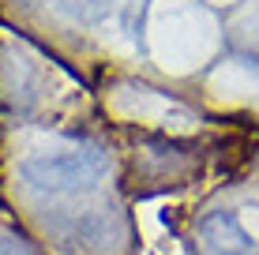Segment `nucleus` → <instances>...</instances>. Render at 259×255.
Returning <instances> with one entry per match:
<instances>
[{
  "label": "nucleus",
  "mask_w": 259,
  "mask_h": 255,
  "mask_svg": "<svg viewBox=\"0 0 259 255\" xmlns=\"http://www.w3.org/2000/svg\"><path fill=\"white\" fill-rule=\"evenodd\" d=\"M199 236L207 244V251L214 255H252V236L244 233L237 214H226V210H214L199 222Z\"/></svg>",
  "instance_id": "nucleus-2"
},
{
  "label": "nucleus",
  "mask_w": 259,
  "mask_h": 255,
  "mask_svg": "<svg viewBox=\"0 0 259 255\" xmlns=\"http://www.w3.org/2000/svg\"><path fill=\"white\" fill-rule=\"evenodd\" d=\"M109 173V154L98 143H79L57 154H38L26 158L19 177L30 191L38 195H71V191H87Z\"/></svg>",
  "instance_id": "nucleus-1"
},
{
  "label": "nucleus",
  "mask_w": 259,
  "mask_h": 255,
  "mask_svg": "<svg viewBox=\"0 0 259 255\" xmlns=\"http://www.w3.org/2000/svg\"><path fill=\"white\" fill-rule=\"evenodd\" d=\"M0 255H38V248L19 233H0Z\"/></svg>",
  "instance_id": "nucleus-4"
},
{
  "label": "nucleus",
  "mask_w": 259,
  "mask_h": 255,
  "mask_svg": "<svg viewBox=\"0 0 259 255\" xmlns=\"http://www.w3.org/2000/svg\"><path fill=\"white\" fill-rule=\"evenodd\" d=\"M105 4L109 0H53V8L57 12H64V15H71V19H98V15L105 12Z\"/></svg>",
  "instance_id": "nucleus-3"
}]
</instances>
